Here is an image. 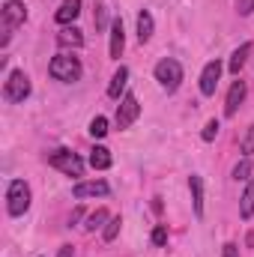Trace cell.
Returning a JSON list of instances; mask_svg holds the SVG:
<instances>
[{"mask_svg": "<svg viewBox=\"0 0 254 257\" xmlns=\"http://www.w3.org/2000/svg\"><path fill=\"white\" fill-rule=\"evenodd\" d=\"M218 81H221V63L218 60H209L200 72V93L203 96H215L218 90Z\"/></svg>", "mask_w": 254, "mask_h": 257, "instance_id": "obj_8", "label": "cell"}, {"mask_svg": "<svg viewBox=\"0 0 254 257\" xmlns=\"http://www.w3.org/2000/svg\"><path fill=\"white\" fill-rule=\"evenodd\" d=\"M221 257H239V245H236V242H224Z\"/></svg>", "mask_w": 254, "mask_h": 257, "instance_id": "obj_28", "label": "cell"}, {"mask_svg": "<svg viewBox=\"0 0 254 257\" xmlns=\"http://www.w3.org/2000/svg\"><path fill=\"white\" fill-rule=\"evenodd\" d=\"M87 132H90L93 138H105V135H108V120H105L102 114H99V117H93V120H90V128H87Z\"/></svg>", "mask_w": 254, "mask_h": 257, "instance_id": "obj_23", "label": "cell"}, {"mask_svg": "<svg viewBox=\"0 0 254 257\" xmlns=\"http://www.w3.org/2000/svg\"><path fill=\"white\" fill-rule=\"evenodd\" d=\"M24 21H27V6H24V0H6V3L0 6V27H3L0 45H3V48L9 45L12 33H15Z\"/></svg>", "mask_w": 254, "mask_h": 257, "instance_id": "obj_1", "label": "cell"}, {"mask_svg": "<svg viewBox=\"0 0 254 257\" xmlns=\"http://www.w3.org/2000/svg\"><path fill=\"white\" fill-rule=\"evenodd\" d=\"M48 165L57 168L66 177H84V159L78 153H72V150H63V147L48 153Z\"/></svg>", "mask_w": 254, "mask_h": 257, "instance_id": "obj_6", "label": "cell"}, {"mask_svg": "<svg viewBox=\"0 0 254 257\" xmlns=\"http://www.w3.org/2000/svg\"><path fill=\"white\" fill-rule=\"evenodd\" d=\"M218 132H221V123H218V120H206V126H203V132H200V138L209 144V141L218 138Z\"/></svg>", "mask_w": 254, "mask_h": 257, "instance_id": "obj_24", "label": "cell"}, {"mask_svg": "<svg viewBox=\"0 0 254 257\" xmlns=\"http://www.w3.org/2000/svg\"><path fill=\"white\" fill-rule=\"evenodd\" d=\"M239 215L248 221L254 215V180H248V186H245V192L239 197Z\"/></svg>", "mask_w": 254, "mask_h": 257, "instance_id": "obj_19", "label": "cell"}, {"mask_svg": "<svg viewBox=\"0 0 254 257\" xmlns=\"http://www.w3.org/2000/svg\"><path fill=\"white\" fill-rule=\"evenodd\" d=\"M30 93H33V84H30L27 72L24 69H12L6 75V84H3V99L12 102V105H21Z\"/></svg>", "mask_w": 254, "mask_h": 257, "instance_id": "obj_3", "label": "cell"}, {"mask_svg": "<svg viewBox=\"0 0 254 257\" xmlns=\"http://www.w3.org/2000/svg\"><path fill=\"white\" fill-rule=\"evenodd\" d=\"M57 257H75V251H72V245H60V251H57Z\"/></svg>", "mask_w": 254, "mask_h": 257, "instance_id": "obj_30", "label": "cell"}, {"mask_svg": "<svg viewBox=\"0 0 254 257\" xmlns=\"http://www.w3.org/2000/svg\"><path fill=\"white\" fill-rule=\"evenodd\" d=\"M165 242H168V227L159 224V227L153 230V245H165Z\"/></svg>", "mask_w": 254, "mask_h": 257, "instance_id": "obj_26", "label": "cell"}, {"mask_svg": "<svg viewBox=\"0 0 254 257\" xmlns=\"http://www.w3.org/2000/svg\"><path fill=\"white\" fill-rule=\"evenodd\" d=\"M96 27H99V30L105 27V6H102V3L96 6Z\"/></svg>", "mask_w": 254, "mask_h": 257, "instance_id": "obj_29", "label": "cell"}, {"mask_svg": "<svg viewBox=\"0 0 254 257\" xmlns=\"http://www.w3.org/2000/svg\"><path fill=\"white\" fill-rule=\"evenodd\" d=\"M251 174H254L251 159H242V162L233 168V180H236V183H239V180H251Z\"/></svg>", "mask_w": 254, "mask_h": 257, "instance_id": "obj_21", "label": "cell"}, {"mask_svg": "<svg viewBox=\"0 0 254 257\" xmlns=\"http://www.w3.org/2000/svg\"><path fill=\"white\" fill-rule=\"evenodd\" d=\"M90 165H93L96 171H108V168L114 165L111 150H108V147H93V150H90Z\"/></svg>", "mask_w": 254, "mask_h": 257, "instance_id": "obj_14", "label": "cell"}, {"mask_svg": "<svg viewBox=\"0 0 254 257\" xmlns=\"http://www.w3.org/2000/svg\"><path fill=\"white\" fill-rule=\"evenodd\" d=\"M236 12H239V15H251L254 12V0H236Z\"/></svg>", "mask_w": 254, "mask_h": 257, "instance_id": "obj_27", "label": "cell"}, {"mask_svg": "<svg viewBox=\"0 0 254 257\" xmlns=\"http://www.w3.org/2000/svg\"><path fill=\"white\" fill-rule=\"evenodd\" d=\"M239 150H242L245 156H254V123L245 128V135H242V141H239Z\"/></svg>", "mask_w": 254, "mask_h": 257, "instance_id": "obj_25", "label": "cell"}, {"mask_svg": "<svg viewBox=\"0 0 254 257\" xmlns=\"http://www.w3.org/2000/svg\"><path fill=\"white\" fill-rule=\"evenodd\" d=\"M57 42H60L63 48H81V45H84V36H81L78 27H63V30L57 33Z\"/></svg>", "mask_w": 254, "mask_h": 257, "instance_id": "obj_17", "label": "cell"}, {"mask_svg": "<svg viewBox=\"0 0 254 257\" xmlns=\"http://www.w3.org/2000/svg\"><path fill=\"white\" fill-rule=\"evenodd\" d=\"M248 54H251V42H242L233 54H230V60H227V69L233 72V75H239V69L245 66V60H248Z\"/></svg>", "mask_w": 254, "mask_h": 257, "instance_id": "obj_16", "label": "cell"}, {"mask_svg": "<svg viewBox=\"0 0 254 257\" xmlns=\"http://www.w3.org/2000/svg\"><path fill=\"white\" fill-rule=\"evenodd\" d=\"M120 224H123V218H120V215H111V221H108V227H105L102 239H105V242H114V239H117V233H120Z\"/></svg>", "mask_w": 254, "mask_h": 257, "instance_id": "obj_22", "label": "cell"}, {"mask_svg": "<svg viewBox=\"0 0 254 257\" xmlns=\"http://www.w3.org/2000/svg\"><path fill=\"white\" fill-rule=\"evenodd\" d=\"M150 39H153V15L144 9V12H138V42L144 45Z\"/></svg>", "mask_w": 254, "mask_h": 257, "instance_id": "obj_18", "label": "cell"}, {"mask_svg": "<svg viewBox=\"0 0 254 257\" xmlns=\"http://www.w3.org/2000/svg\"><path fill=\"white\" fill-rule=\"evenodd\" d=\"M30 200H33V194H30V186L24 180H12L6 186V212L9 215H15V218L24 215L30 209Z\"/></svg>", "mask_w": 254, "mask_h": 257, "instance_id": "obj_5", "label": "cell"}, {"mask_svg": "<svg viewBox=\"0 0 254 257\" xmlns=\"http://www.w3.org/2000/svg\"><path fill=\"white\" fill-rule=\"evenodd\" d=\"M245 96H248L245 81H242V78H239V81H233V84H230V90H227V99H224V114H227V117H233V114L239 111V105L245 102Z\"/></svg>", "mask_w": 254, "mask_h": 257, "instance_id": "obj_9", "label": "cell"}, {"mask_svg": "<svg viewBox=\"0 0 254 257\" xmlns=\"http://www.w3.org/2000/svg\"><path fill=\"white\" fill-rule=\"evenodd\" d=\"M141 114V105H138V96L135 93H123L120 105H117V128H129Z\"/></svg>", "mask_w": 254, "mask_h": 257, "instance_id": "obj_7", "label": "cell"}, {"mask_svg": "<svg viewBox=\"0 0 254 257\" xmlns=\"http://www.w3.org/2000/svg\"><path fill=\"white\" fill-rule=\"evenodd\" d=\"M108 192H111V189H108L105 180H87V183H78V186L72 189V194H75L78 200H84V197H105Z\"/></svg>", "mask_w": 254, "mask_h": 257, "instance_id": "obj_10", "label": "cell"}, {"mask_svg": "<svg viewBox=\"0 0 254 257\" xmlns=\"http://www.w3.org/2000/svg\"><path fill=\"white\" fill-rule=\"evenodd\" d=\"M126 81H129V69H126V66H120V69L114 72L111 84H108V96H111V99H123L120 93L126 90Z\"/></svg>", "mask_w": 254, "mask_h": 257, "instance_id": "obj_15", "label": "cell"}, {"mask_svg": "<svg viewBox=\"0 0 254 257\" xmlns=\"http://www.w3.org/2000/svg\"><path fill=\"white\" fill-rule=\"evenodd\" d=\"M105 221H111L108 209H96V212H90V215H87V224H84V230H87V233H93V230H99Z\"/></svg>", "mask_w": 254, "mask_h": 257, "instance_id": "obj_20", "label": "cell"}, {"mask_svg": "<svg viewBox=\"0 0 254 257\" xmlns=\"http://www.w3.org/2000/svg\"><path fill=\"white\" fill-rule=\"evenodd\" d=\"M48 75H51L54 81H60V84H75V81H81L84 66H81L78 57H72V54H57V57H51V63H48Z\"/></svg>", "mask_w": 254, "mask_h": 257, "instance_id": "obj_2", "label": "cell"}, {"mask_svg": "<svg viewBox=\"0 0 254 257\" xmlns=\"http://www.w3.org/2000/svg\"><path fill=\"white\" fill-rule=\"evenodd\" d=\"M153 75H156L159 87H162V90H168V93H177V90H180V84H183V66H180V60H174V57L159 60L156 69H153Z\"/></svg>", "mask_w": 254, "mask_h": 257, "instance_id": "obj_4", "label": "cell"}, {"mask_svg": "<svg viewBox=\"0 0 254 257\" xmlns=\"http://www.w3.org/2000/svg\"><path fill=\"white\" fill-rule=\"evenodd\" d=\"M123 48H126V27H123L120 18H114V21H111V48H108V51H111L114 60H120Z\"/></svg>", "mask_w": 254, "mask_h": 257, "instance_id": "obj_11", "label": "cell"}, {"mask_svg": "<svg viewBox=\"0 0 254 257\" xmlns=\"http://www.w3.org/2000/svg\"><path fill=\"white\" fill-rule=\"evenodd\" d=\"M189 189H191V203H194V215L203 218V180L197 174L189 177Z\"/></svg>", "mask_w": 254, "mask_h": 257, "instance_id": "obj_13", "label": "cell"}, {"mask_svg": "<svg viewBox=\"0 0 254 257\" xmlns=\"http://www.w3.org/2000/svg\"><path fill=\"white\" fill-rule=\"evenodd\" d=\"M78 15H81V0H63V3H60V9L54 12L57 24H63V27H69Z\"/></svg>", "mask_w": 254, "mask_h": 257, "instance_id": "obj_12", "label": "cell"}]
</instances>
